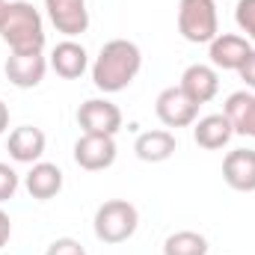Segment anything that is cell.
I'll list each match as a JSON object with an SVG mask.
<instances>
[{
    "label": "cell",
    "mask_w": 255,
    "mask_h": 255,
    "mask_svg": "<svg viewBox=\"0 0 255 255\" xmlns=\"http://www.w3.org/2000/svg\"><path fill=\"white\" fill-rule=\"evenodd\" d=\"M142 68V51L130 39H110L92 63V83L104 95H116L133 83Z\"/></svg>",
    "instance_id": "6da1fadb"
},
{
    "label": "cell",
    "mask_w": 255,
    "mask_h": 255,
    "mask_svg": "<svg viewBox=\"0 0 255 255\" xmlns=\"http://www.w3.org/2000/svg\"><path fill=\"white\" fill-rule=\"evenodd\" d=\"M9 238H12V220H9V214L0 208V250L9 244Z\"/></svg>",
    "instance_id": "cb8c5ba5"
},
{
    "label": "cell",
    "mask_w": 255,
    "mask_h": 255,
    "mask_svg": "<svg viewBox=\"0 0 255 255\" xmlns=\"http://www.w3.org/2000/svg\"><path fill=\"white\" fill-rule=\"evenodd\" d=\"M223 113L229 116L235 133H244V136H253L255 139V92H250V89L232 92L226 98Z\"/></svg>",
    "instance_id": "ac0fdd59"
},
{
    "label": "cell",
    "mask_w": 255,
    "mask_h": 255,
    "mask_svg": "<svg viewBox=\"0 0 255 255\" xmlns=\"http://www.w3.org/2000/svg\"><path fill=\"white\" fill-rule=\"evenodd\" d=\"M6 128H9V107L0 101V133H3Z\"/></svg>",
    "instance_id": "d4e9b609"
},
{
    "label": "cell",
    "mask_w": 255,
    "mask_h": 255,
    "mask_svg": "<svg viewBox=\"0 0 255 255\" xmlns=\"http://www.w3.org/2000/svg\"><path fill=\"white\" fill-rule=\"evenodd\" d=\"M74 163L86 172H101L116 163V139L107 133H83L74 142Z\"/></svg>",
    "instance_id": "5b68a950"
},
{
    "label": "cell",
    "mask_w": 255,
    "mask_h": 255,
    "mask_svg": "<svg viewBox=\"0 0 255 255\" xmlns=\"http://www.w3.org/2000/svg\"><path fill=\"white\" fill-rule=\"evenodd\" d=\"M3 71L9 77L12 86L18 89H33L45 80V71H48V60L42 54H9Z\"/></svg>",
    "instance_id": "7c38bea8"
},
{
    "label": "cell",
    "mask_w": 255,
    "mask_h": 255,
    "mask_svg": "<svg viewBox=\"0 0 255 255\" xmlns=\"http://www.w3.org/2000/svg\"><path fill=\"white\" fill-rule=\"evenodd\" d=\"M235 21H238V27H241V33L255 42V0H238V6H235Z\"/></svg>",
    "instance_id": "ffe728a7"
},
{
    "label": "cell",
    "mask_w": 255,
    "mask_h": 255,
    "mask_svg": "<svg viewBox=\"0 0 255 255\" xmlns=\"http://www.w3.org/2000/svg\"><path fill=\"white\" fill-rule=\"evenodd\" d=\"M154 113L166 128H190L199 119V104H193L181 86H166L154 98Z\"/></svg>",
    "instance_id": "52a82bcc"
},
{
    "label": "cell",
    "mask_w": 255,
    "mask_h": 255,
    "mask_svg": "<svg viewBox=\"0 0 255 255\" xmlns=\"http://www.w3.org/2000/svg\"><path fill=\"white\" fill-rule=\"evenodd\" d=\"M223 181L238 193H255V148H235L226 154Z\"/></svg>",
    "instance_id": "4fadbf2b"
},
{
    "label": "cell",
    "mask_w": 255,
    "mask_h": 255,
    "mask_svg": "<svg viewBox=\"0 0 255 255\" xmlns=\"http://www.w3.org/2000/svg\"><path fill=\"white\" fill-rule=\"evenodd\" d=\"M163 255H208V241L199 232L181 229L163 241Z\"/></svg>",
    "instance_id": "d6986e66"
},
{
    "label": "cell",
    "mask_w": 255,
    "mask_h": 255,
    "mask_svg": "<svg viewBox=\"0 0 255 255\" xmlns=\"http://www.w3.org/2000/svg\"><path fill=\"white\" fill-rule=\"evenodd\" d=\"M77 125L83 128V133L116 136L122 128V110L107 98H89L77 107Z\"/></svg>",
    "instance_id": "8992f818"
},
{
    "label": "cell",
    "mask_w": 255,
    "mask_h": 255,
    "mask_svg": "<svg viewBox=\"0 0 255 255\" xmlns=\"http://www.w3.org/2000/svg\"><path fill=\"white\" fill-rule=\"evenodd\" d=\"M3 15H6V0H0V24H3Z\"/></svg>",
    "instance_id": "484cf974"
},
{
    "label": "cell",
    "mask_w": 255,
    "mask_h": 255,
    "mask_svg": "<svg viewBox=\"0 0 255 255\" xmlns=\"http://www.w3.org/2000/svg\"><path fill=\"white\" fill-rule=\"evenodd\" d=\"M253 45L247 36H238V33H217V39L208 45V57L214 68H223V71H238L244 60L250 57Z\"/></svg>",
    "instance_id": "9c48e42d"
},
{
    "label": "cell",
    "mask_w": 255,
    "mask_h": 255,
    "mask_svg": "<svg viewBox=\"0 0 255 255\" xmlns=\"http://www.w3.org/2000/svg\"><path fill=\"white\" fill-rule=\"evenodd\" d=\"M24 187L33 199L39 202H48L54 199L57 193L63 190V169L57 163H48V160H39L30 166V172L24 175Z\"/></svg>",
    "instance_id": "9a60e30c"
},
{
    "label": "cell",
    "mask_w": 255,
    "mask_h": 255,
    "mask_svg": "<svg viewBox=\"0 0 255 255\" xmlns=\"http://www.w3.org/2000/svg\"><path fill=\"white\" fill-rule=\"evenodd\" d=\"M18 184H21L18 172L9 163H0V202H9L18 193Z\"/></svg>",
    "instance_id": "44dd1931"
},
{
    "label": "cell",
    "mask_w": 255,
    "mask_h": 255,
    "mask_svg": "<svg viewBox=\"0 0 255 255\" xmlns=\"http://www.w3.org/2000/svg\"><path fill=\"white\" fill-rule=\"evenodd\" d=\"M45 255H86V250L80 247V241H74V238H57Z\"/></svg>",
    "instance_id": "7402d4cb"
},
{
    "label": "cell",
    "mask_w": 255,
    "mask_h": 255,
    "mask_svg": "<svg viewBox=\"0 0 255 255\" xmlns=\"http://www.w3.org/2000/svg\"><path fill=\"white\" fill-rule=\"evenodd\" d=\"M175 148H178V139H175L172 130H145L133 142L136 157L145 160V163H163L175 154Z\"/></svg>",
    "instance_id": "e0dca14e"
},
{
    "label": "cell",
    "mask_w": 255,
    "mask_h": 255,
    "mask_svg": "<svg viewBox=\"0 0 255 255\" xmlns=\"http://www.w3.org/2000/svg\"><path fill=\"white\" fill-rule=\"evenodd\" d=\"M181 89H184V95L190 98L193 104H208V101H214L217 98V92H220V74H217V68L214 65H205V63H193L184 68V74H181V83H178Z\"/></svg>",
    "instance_id": "30bf717a"
},
{
    "label": "cell",
    "mask_w": 255,
    "mask_h": 255,
    "mask_svg": "<svg viewBox=\"0 0 255 255\" xmlns=\"http://www.w3.org/2000/svg\"><path fill=\"white\" fill-rule=\"evenodd\" d=\"M0 39L9 45L12 54H42L45 51V24H42L39 9L27 0L6 3Z\"/></svg>",
    "instance_id": "7a4b0ae2"
},
{
    "label": "cell",
    "mask_w": 255,
    "mask_h": 255,
    "mask_svg": "<svg viewBox=\"0 0 255 255\" xmlns=\"http://www.w3.org/2000/svg\"><path fill=\"white\" fill-rule=\"evenodd\" d=\"M139 226V214L128 199H107L104 205H98L92 229L95 238L101 244H125L128 238H133Z\"/></svg>",
    "instance_id": "3957f363"
},
{
    "label": "cell",
    "mask_w": 255,
    "mask_h": 255,
    "mask_svg": "<svg viewBox=\"0 0 255 255\" xmlns=\"http://www.w3.org/2000/svg\"><path fill=\"white\" fill-rule=\"evenodd\" d=\"M48 65H51L63 80H77V77H83V71L89 68V54H86V48H83L80 42L65 39V42H60V45L51 51Z\"/></svg>",
    "instance_id": "5bb4252c"
},
{
    "label": "cell",
    "mask_w": 255,
    "mask_h": 255,
    "mask_svg": "<svg viewBox=\"0 0 255 255\" xmlns=\"http://www.w3.org/2000/svg\"><path fill=\"white\" fill-rule=\"evenodd\" d=\"M238 74H241V80L247 83V89H253L255 92V48L250 51V57L244 60V65L238 68Z\"/></svg>",
    "instance_id": "603a6c76"
},
{
    "label": "cell",
    "mask_w": 255,
    "mask_h": 255,
    "mask_svg": "<svg viewBox=\"0 0 255 255\" xmlns=\"http://www.w3.org/2000/svg\"><path fill=\"white\" fill-rule=\"evenodd\" d=\"M178 33L193 45H211L220 33V15L214 0H181L178 3Z\"/></svg>",
    "instance_id": "277c9868"
},
{
    "label": "cell",
    "mask_w": 255,
    "mask_h": 255,
    "mask_svg": "<svg viewBox=\"0 0 255 255\" xmlns=\"http://www.w3.org/2000/svg\"><path fill=\"white\" fill-rule=\"evenodd\" d=\"M232 136H235V128H232L226 113H211V116H202V119L193 122V139H196V145H202L208 151H217V148L229 145Z\"/></svg>",
    "instance_id": "2e32d148"
},
{
    "label": "cell",
    "mask_w": 255,
    "mask_h": 255,
    "mask_svg": "<svg viewBox=\"0 0 255 255\" xmlns=\"http://www.w3.org/2000/svg\"><path fill=\"white\" fill-rule=\"evenodd\" d=\"M45 12H48L51 24L57 27V33H63L68 39L89 30L86 0H45Z\"/></svg>",
    "instance_id": "ba28073f"
},
{
    "label": "cell",
    "mask_w": 255,
    "mask_h": 255,
    "mask_svg": "<svg viewBox=\"0 0 255 255\" xmlns=\"http://www.w3.org/2000/svg\"><path fill=\"white\" fill-rule=\"evenodd\" d=\"M45 145H48L45 130L36 128V125L15 128V130L9 133V139H6V151H9V157H12L15 163H30V166L42 160Z\"/></svg>",
    "instance_id": "8fae6325"
}]
</instances>
